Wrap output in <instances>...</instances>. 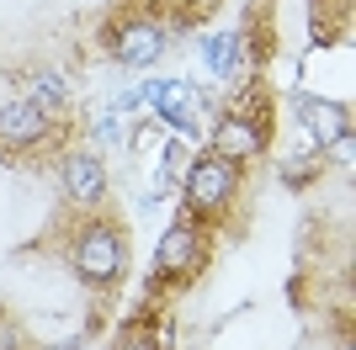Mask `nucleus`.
Wrapping results in <instances>:
<instances>
[{"label": "nucleus", "instance_id": "obj_7", "mask_svg": "<svg viewBox=\"0 0 356 350\" xmlns=\"http://www.w3.org/2000/svg\"><path fill=\"white\" fill-rule=\"evenodd\" d=\"M298 112H303L309 133H314V138H325V144H335L341 133H351V117H346V106H335V101H314V96H303Z\"/></svg>", "mask_w": 356, "mask_h": 350}, {"label": "nucleus", "instance_id": "obj_8", "mask_svg": "<svg viewBox=\"0 0 356 350\" xmlns=\"http://www.w3.org/2000/svg\"><path fill=\"white\" fill-rule=\"evenodd\" d=\"M160 48H165V32L138 22V27H122V32H118V48H112V53H118L122 64H154V58H160Z\"/></svg>", "mask_w": 356, "mask_h": 350}, {"label": "nucleus", "instance_id": "obj_11", "mask_svg": "<svg viewBox=\"0 0 356 350\" xmlns=\"http://www.w3.org/2000/svg\"><path fill=\"white\" fill-rule=\"evenodd\" d=\"M38 101H48V106L64 101V80L59 74H38Z\"/></svg>", "mask_w": 356, "mask_h": 350}, {"label": "nucleus", "instance_id": "obj_9", "mask_svg": "<svg viewBox=\"0 0 356 350\" xmlns=\"http://www.w3.org/2000/svg\"><path fill=\"white\" fill-rule=\"evenodd\" d=\"M64 186H70L74 202H96V197H102V186H106V175H102V165L90 160V154H80V160L64 165Z\"/></svg>", "mask_w": 356, "mask_h": 350}, {"label": "nucleus", "instance_id": "obj_5", "mask_svg": "<svg viewBox=\"0 0 356 350\" xmlns=\"http://www.w3.org/2000/svg\"><path fill=\"white\" fill-rule=\"evenodd\" d=\"M213 149H218V160H250V154H261V128L255 122H245V117H223V128L213 133Z\"/></svg>", "mask_w": 356, "mask_h": 350}, {"label": "nucleus", "instance_id": "obj_3", "mask_svg": "<svg viewBox=\"0 0 356 350\" xmlns=\"http://www.w3.org/2000/svg\"><path fill=\"white\" fill-rule=\"evenodd\" d=\"M149 101H154V112H160L165 122H176L186 138H197V112H192L197 90L192 85H181V80H170V85H149Z\"/></svg>", "mask_w": 356, "mask_h": 350}, {"label": "nucleus", "instance_id": "obj_2", "mask_svg": "<svg viewBox=\"0 0 356 350\" xmlns=\"http://www.w3.org/2000/svg\"><path fill=\"white\" fill-rule=\"evenodd\" d=\"M122 255H128V239H122L118 228H90L86 239H80V249H74V265H80V276L106 281V276H118Z\"/></svg>", "mask_w": 356, "mask_h": 350}, {"label": "nucleus", "instance_id": "obj_4", "mask_svg": "<svg viewBox=\"0 0 356 350\" xmlns=\"http://www.w3.org/2000/svg\"><path fill=\"white\" fill-rule=\"evenodd\" d=\"M48 133V112L38 101H16L0 112V144H32Z\"/></svg>", "mask_w": 356, "mask_h": 350}, {"label": "nucleus", "instance_id": "obj_12", "mask_svg": "<svg viewBox=\"0 0 356 350\" xmlns=\"http://www.w3.org/2000/svg\"><path fill=\"white\" fill-rule=\"evenodd\" d=\"M0 350H16V335L6 329V324H0Z\"/></svg>", "mask_w": 356, "mask_h": 350}, {"label": "nucleus", "instance_id": "obj_6", "mask_svg": "<svg viewBox=\"0 0 356 350\" xmlns=\"http://www.w3.org/2000/svg\"><path fill=\"white\" fill-rule=\"evenodd\" d=\"M197 260H202L197 233L186 228V223H176V228L160 239V271H176V276H186V271H197Z\"/></svg>", "mask_w": 356, "mask_h": 350}, {"label": "nucleus", "instance_id": "obj_10", "mask_svg": "<svg viewBox=\"0 0 356 350\" xmlns=\"http://www.w3.org/2000/svg\"><path fill=\"white\" fill-rule=\"evenodd\" d=\"M234 58H239V38H213V43L202 48V64H208L213 74H229Z\"/></svg>", "mask_w": 356, "mask_h": 350}, {"label": "nucleus", "instance_id": "obj_1", "mask_svg": "<svg viewBox=\"0 0 356 350\" xmlns=\"http://www.w3.org/2000/svg\"><path fill=\"white\" fill-rule=\"evenodd\" d=\"M229 191H234V165L218 160V154H213V160H197L192 170H186V207H192V212H213Z\"/></svg>", "mask_w": 356, "mask_h": 350}]
</instances>
